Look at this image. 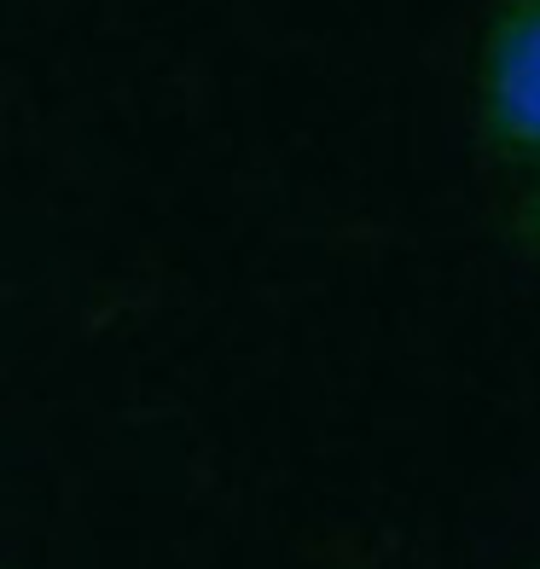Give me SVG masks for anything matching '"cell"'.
<instances>
[{
	"mask_svg": "<svg viewBox=\"0 0 540 569\" xmlns=\"http://www.w3.org/2000/svg\"><path fill=\"white\" fill-rule=\"evenodd\" d=\"M471 140L488 163L540 174V0H488L466 53Z\"/></svg>",
	"mask_w": 540,
	"mask_h": 569,
	"instance_id": "cell-1",
	"label": "cell"
},
{
	"mask_svg": "<svg viewBox=\"0 0 540 569\" xmlns=\"http://www.w3.org/2000/svg\"><path fill=\"white\" fill-rule=\"evenodd\" d=\"M511 221H518V239L540 256V174H534V187L518 198V216H511Z\"/></svg>",
	"mask_w": 540,
	"mask_h": 569,
	"instance_id": "cell-2",
	"label": "cell"
}]
</instances>
